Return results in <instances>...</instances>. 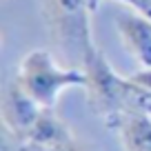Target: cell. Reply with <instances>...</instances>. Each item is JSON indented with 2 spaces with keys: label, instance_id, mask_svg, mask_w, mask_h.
Masks as SVG:
<instances>
[{
  "label": "cell",
  "instance_id": "6da1fadb",
  "mask_svg": "<svg viewBox=\"0 0 151 151\" xmlns=\"http://www.w3.org/2000/svg\"><path fill=\"white\" fill-rule=\"evenodd\" d=\"M16 80L42 109H56L65 89L87 87L82 67H62L49 49H31L24 53L16 71Z\"/></svg>",
  "mask_w": 151,
  "mask_h": 151
},
{
  "label": "cell",
  "instance_id": "7a4b0ae2",
  "mask_svg": "<svg viewBox=\"0 0 151 151\" xmlns=\"http://www.w3.org/2000/svg\"><path fill=\"white\" fill-rule=\"evenodd\" d=\"M80 67L87 76V104L98 118H102L109 129H116L120 116L124 113L127 78L113 71V67L96 45H91L85 51Z\"/></svg>",
  "mask_w": 151,
  "mask_h": 151
},
{
  "label": "cell",
  "instance_id": "3957f363",
  "mask_svg": "<svg viewBox=\"0 0 151 151\" xmlns=\"http://www.w3.org/2000/svg\"><path fill=\"white\" fill-rule=\"evenodd\" d=\"M42 9L58 51L82 62L85 51L93 45L87 0H42Z\"/></svg>",
  "mask_w": 151,
  "mask_h": 151
},
{
  "label": "cell",
  "instance_id": "277c9868",
  "mask_svg": "<svg viewBox=\"0 0 151 151\" xmlns=\"http://www.w3.org/2000/svg\"><path fill=\"white\" fill-rule=\"evenodd\" d=\"M42 111L45 109L20 87L16 78L7 82L5 93H2V122L11 136L22 138L33 127V122L40 118Z\"/></svg>",
  "mask_w": 151,
  "mask_h": 151
},
{
  "label": "cell",
  "instance_id": "5b68a950",
  "mask_svg": "<svg viewBox=\"0 0 151 151\" xmlns=\"http://www.w3.org/2000/svg\"><path fill=\"white\" fill-rule=\"evenodd\" d=\"M122 47L140 67H151V18L136 11H118L113 16Z\"/></svg>",
  "mask_w": 151,
  "mask_h": 151
},
{
  "label": "cell",
  "instance_id": "8992f818",
  "mask_svg": "<svg viewBox=\"0 0 151 151\" xmlns=\"http://www.w3.org/2000/svg\"><path fill=\"white\" fill-rule=\"evenodd\" d=\"M20 142L27 145L29 149H49V147L73 142V133L53 113V109H45L40 118L33 122V127L20 138Z\"/></svg>",
  "mask_w": 151,
  "mask_h": 151
},
{
  "label": "cell",
  "instance_id": "52a82bcc",
  "mask_svg": "<svg viewBox=\"0 0 151 151\" xmlns=\"http://www.w3.org/2000/svg\"><path fill=\"white\" fill-rule=\"evenodd\" d=\"M113 131H118L122 151H151V116L142 111H124Z\"/></svg>",
  "mask_w": 151,
  "mask_h": 151
},
{
  "label": "cell",
  "instance_id": "ba28073f",
  "mask_svg": "<svg viewBox=\"0 0 151 151\" xmlns=\"http://www.w3.org/2000/svg\"><path fill=\"white\" fill-rule=\"evenodd\" d=\"M113 2H120V5H124L127 9L151 18V0H113Z\"/></svg>",
  "mask_w": 151,
  "mask_h": 151
},
{
  "label": "cell",
  "instance_id": "9c48e42d",
  "mask_svg": "<svg viewBox=\"0 0 151 151\" xmlns=\"http://www.w3.org/2000/svg\"><path fill=\"white\" fill-rule=\"evenodd\" d=\"M129 78H131L136 85H140V87H145V89L151 91V67H140V69L133 71Z\"/></svg>",
  "mask_w": 151,
  "mask_h": 151
},
{
  "label": "cell",
  "instance_id": "30bf717a",
  "mask_svg": "<svg viewBox=\"0 0 151 151\" xmlns=\"http://www.w3.org/2000/svg\"><path fill=\"white\" fill-rule=\"evenodd\" d=\"M24 149L27 151H82L80 147L76 145V140L73 142H67V145H58V147H49V149H29L27 145H24Z\"/></svg>",
  "mask_w": 151,
  "mask_h": 151
},
{
  "label": "cell",
  "instance_id": "8fae6325",
  "mask_svg": "<svg viewBox=\"0 0 151 151\" xmlns=\"http://www.w3.org/2000/svg\"><path fill=\"white\" fill-rule=\"evenodd\" d=\"M100 2H102V0H87V5H89L91 14H93V11H96V9H98V7H100Z\"/></svg>",
  "mask_w": 151,
  "mask_h": 151
},
{
  "label": "cell",
  "instance_id": "7c38bea8",
  "mask_svg": "<svg viewBox=\"0 0 151 151\" xmlns=\"http://www.w3.org/2000/svg\"><path fill=\"white\" fill-rule=\"evenodd\" d=\"M18 151H27V149H24V145H22V142H20V149Z\"/></svg>",
  "mask_w": 151,
  "mask_h": 151
}]
</instances>
